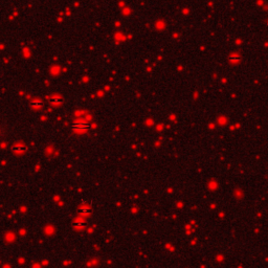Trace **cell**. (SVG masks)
Returning <instances> with one entry per match:
<instances>
[{"label":"cell","mask_w":268,"mask_h":268,"mask_svg":"<svg viewBox=\"0 0 268 268\" xmlns=\"http://www.w3.org/2000/svg\"><path fill=\"white\" fill-rule=\"evenodd\" d=\"M33 107H35V108H36V107H37V108L39 107V108H40V107H42V103H41L40 101L35 102V103H33Z\"/></svg>","instance_id":"cell-2"},{"label":"cell","mask_w":268,"mask_h":268,"mask_svg":"<svg viewBox=\"0 0 268 268\" xmlns=\"http://www.w3.org/2000/svg\"><path fill=\"white\" fill-rule=\"evenodd\" d=\"M62 102H63V101H62V99L59 97V99H58V97H56V101H52V103L54 104V105H57V106H58V105L60 106V105L62 104Z\"/></svg>","instance_id":"cell-1"}]
</instances>
